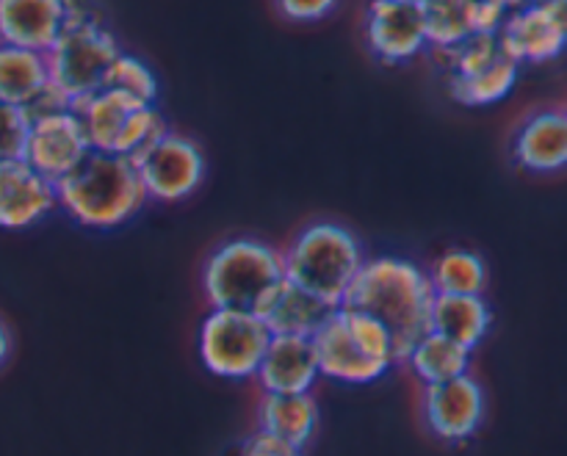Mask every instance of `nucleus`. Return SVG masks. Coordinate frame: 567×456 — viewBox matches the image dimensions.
<instances>
[{
	"label": "nucleus",
	"mask_w": 567,
	"mask_h": 456,
	"mask_svg": "<svg viewBox=\"0 0 567 456\" xmlns=\"http://www.w3.org/2000/svg\"><path fill=\"white\" fill-rule=\"evenodd\" d=\"M9 354H11V332H9V327L0 321V365L9 360Z\"/></svg>",
	"instance_id": "nucleus-32"
},
{
	"label": "nucleus",
	"mask_w": 567,
	"mask_h": 456,
	"mask_svg": "<svg viewBox=\"0 0 567 456\" xmlns=\"http://www.w3.org/2000/svg\"><path fill=\"white\" fill-rule=\"evenodd\" d=\"M48 86L50 72L42 53L0 44V103L25 108Z\"/></svg>",
	"instance_id": "nucleus-21"
},
{
	"label": "nucleus",
	"mask_w": 567,
	"mask_h": 456,
	"mask_svg": "<svg viewBox=\"0 0 567 456\" xmlns=\"http://www.w3.org/2000/svg\"><path fill=\"white\" fill-rule=\"evenodd\" d=\"M105 89H116V92L127 94V97L138 100V103L155 105V97H158V77H155V72L142 59H136L131 53H120V59L111 66Z\"/></svg>",
	"instance_id": "nucleus-26"
},
{
	"label": "nucleus",
	"mask_w": 567,
	"mask_h": 456,
	"mask_svg": "<svg viewBox=\"0 0 567 456\" xmlns=\"http://www.w3.org/2000/svg\"><path fill=\"white\" fill-rule=\"evenodd\" d=\"M258 421L264 435L275 437L291 452L302 454L319 426V404L313 393L302 396H264L258 407Z\"/></svg>",
	"instance_id": "nucleus-19"
},
{
	"label": "nucleus",
	"mask_w": 567,
	"mask_h": 456,
	"mask_svg": "<svg viewBox=\"0 0 567 456\" xmlns=\"http://www.w3.org/2000/svg\"><path fill=\"white\" fill-rule=\"evenodd\" d=\"M89 153H92V147H89L81 116L66 108L48 116H39V120L31 122L22 160L55 186Z\"/></svg>",
	"instance_id": "nucleus-10"
},
{
	"label": "nucleus",
	"mask_w": 567,
	"mask_h": 456,
	"mask_svg": "<svg viewBox=\"0 0 567 456\" xmlns=\"http://www.w3.org/2000/svg\"><path fill=\"white\" fill-rule=\"evenodd\" d=\"M280 258L282 277L332 310L341 308L360 266L365 263L358 236L336 221L302 227Z\"/></svg>",
	"instance_id": "nucleus-3"
},
{
	"label": "nucleus",
	"mask_w": 567,
	"mask_h": 456,
	"mask_svg": "<svg viewBox=\"0 0 567 456\" xmlns=\"http://www.w3.org/2000/svg\"><path fill=\"white\" fill-rule=\"evenodd\" d=\"M421 413L437 441H468L485 418V391L471 374L430 385L421 393Z\"/></svg>",
	"instance_id": "nucleus-11"
},
{
	"label": "nucleus",
	"mask_w": 567,
	"mask_h": 456,
	"mask_svg": "<svg viewBox=\"0 0 567 456\" xmlns=\"http://www.w3.org/2000/svg\"><path fill=\"white\" fill-rule=\"evenodd\" d=\"M255 380L264 396H302L319 382V360L313 341L297 335H271Z\"/></svg>",
	"instance_id": "nucleus-13"
},
{
	"label": "nucleus",
	"mask_w": 567,
	"mask_h": 456,
	"mask_svg": "<svg viewBox=\"0 0 567 456\" xmlns=\"http://www.w3.org/2000/svg\"><path fill=\"white\" fill-rule=\"evenodd\" d=\"M493 324L491 304L482 297H443L435 293L430 310V332L474 352Z\"/></svg>",
	"instance_id": "nucleus-18"
},
{
	"label": "nucleus",
	"mask_w": 567,
	"mask_h": 456,
	"mask_svg": "<svg viewBox=\"0 0 567 456\" xmlns=\"http://www.w3.org/2000/svg\"><path fill=\"white\" fill-rule=\"evenodd\" d=\"M330 313L332 308L305 293L286 277L277 286H271L252 308V315L269 330V335L297 338H313Z\"/></svg>",
	"instance_id": "nucleus-17"
},
{
	"label": "nucleus",
	"mask_w": 567,
	"mask_h": 456,
	"mask_svg": "<svg viewBox=\"0 0 567 456\" xmlns=\"http://www.w3.org/2000/svg\"><path fill=\"white\" fill-rule=\"evenodd\" d=\"M120 53L122 48L116 37L97 17L70 6L59 39L44 53L50 86L59 89L72 108L81 100L92 97L94 92L105 89L111 66L120 59Z\"/></svg>",
	"instance_id": "nucleus-5"
},
{
	"label": "nucleus",
	"mask_w": 567,
	"mask_h": 456,
	"mask_svg": "<svg viewBox=\"0 0 567 456\" xmlns=\"http://www.w3.org/2000/svg\"><path fill=\"white\" fill-rule=\"evenodd\" d=\"M310 341L319 376L343 385H371L396 365L391 332L358 310L336 308Z\"/></svg>",
	"instance_id": "nucleus-4"
},
{
	"label": "nucleus",
	"mask_w": 567,
	"mask_h": 456,
	"mask_svg": "<svg viewBox=\"0 0 567 456\" xmlns=\"http://www.w3.org/2000/svg\"><path fill=\"white\" fill-rule=\"evenodd\" d=\"M404 363L413 369L419 382L424 387L441 385V382L457 380V376L471 374V352L457 346V343L446 341V338L426 332L424 338L413 343Z\"/></svg>",
	"instance_id": "nucleus-22"
},
{
	"label": "nucleus",
	"mask_w": 567,
	"mask_h": 456,
	"mask_svg": "<svg viewBox=\"0 0 567 456\" xmlns=\"http://www.w3.org/2000/svg\"><path fill=\"white\" fill-rule=\"evenodd\" d=\"M28 131H31V120L25 108L0 103V160H22Z\"/></svg>",
	"instance_id": "nucleus-28"
},
{
	"label": "nucleus",
	"mask_w": 567,
	"mask_h": 456,
	"mask_svg": "<svg viewBox=\"0 0 567 456\" xmlns=\"http://www.w3.org/2000/svg\"><path fill=\"white\" fill-rule=\"evenodd\" d=\"M432 291L443 297H482L487 286V263L471 249H449L426 271Z\"/></svg>",
	"instance_id": "nucleus-23"
},
{
	"label": "nucleus",
	"mask_w": 567,
	"mask_h": 456,
	"mask_svg": "<svg viewBox=\"0 0 567 456\" xmlns=\"http://www.w3.org/2000/svg\"><path fill=\"white\" fill-rule=\"evenodd\" d=\"M449 61V72L452 77H471L476 72L487 70L493 61L502 59V44L498 37H468L460 48L441 53Z\"/></svg>",
	"instance_id": "nucleus-27"
},
{
	"label": "nucleus",
	"mask_w": 567,
	"mask_h": 456,
	"mask_svg": "<svg viewBox=\"0 0 567 456\" xmlns=\"http://www.w3.org/2000/svg\"><path fill=\"white\" fill-rule=\"evenodd\" d=\"M280 6L282 14L293 22H313L321 20V17L332 14L336 3L332 0H282Z\"/></svg>",
	"instance_id": "nucleus-30"
},
{
	"label": "nucleus",
	"mask_w": 567,
	"mask_h": 456,
	"mask_svg": "<svg viewBox=\"0 0 567 456\" xmlns=\"http://www.w3.org/2000/svg\"><path fill=\"white\" fill-rule=\"evenodd\" d=\"M55 205L53 183L25 160H0V230H28Z\"/></svg>",
	"instance_id": "nucleus-14"
},
{
	"label": "nucleus",
	"mask_w": 567,
	"mask_h": 456,
	"mask_svg": "<svg viewBox=\"0 0 567 456\" xmlns=\"http://www.w3.org/2000/svg\"><path fill=\"white\" fill-rule=\"evenodd\" d=\"M518 70L520 66L513 59L502 55V59L493 61L487 70L476 72V75L449 77V92H452L457 103L471 105V108L502 103V100L509 97L515 83H518Z\"/></svg>",
	"instance_id": "nucleus-24"
},
{
	"label": "nucleus",
	"mask_w": 567,
	"mask_h": 456,
	"mask_svg": "<svg viewBox=\"0 0 567 456\" xmlns=\"http://www.w3.org/2000/svg\"><path fill=\"white\" fill-rule=\"evenodd\" d=\"M280 280V252L271 243L249 236L227 238L203 266V293L214 310L252 313L260 297Z\"/></svg>",
	"instance_id": "nucleus-6"
},
{
	"label": "nucleus",
	"mask_w": 567,
	"mask_h": 456,
	"mask_svg": "<svg viewBox=\"0 0 567 456\" xmlns=\"http://www.w3.org/2000/svg\"><path fill=\"white\" fill-rule=\"evenodd\" d=\"M509 14V3L502 0H468V28L471 37H498L504 20Z\"/></svg>",
	"instance_id": "nucleus-29"
},
{
	"label": "nucleus",
	"mask_w": 567,
	"mask_h": 456,
	"mask_svg": "<svg viewBox=\"0 0 567 456\" xmlns=\"http://www.w3.org/2000/svg\"><path fill=\"white\" fill-rule=\"evenodd\" d=\"M371 53L385 64H402L426 48L421 0H377L365 17Z\"/></svg>",
	"instance_id": "nucleus-12"
},
{
	"label": "nucleus",
	"mask_w": 567,
	"mask_h": 456,
	"mask_svg": "<svg viewBox=\"0 0 567 456\" xmlns=\"http://www.w3.org/2000/svg\"><path fill=\"white\" fill-rule=\"evenodd\" d=\"M567 42V6L563 0L554 3H532L509 11L498 31V44L515 64H543L563 55Z\"/></svg>",
	"instance_id": "nucleus-9"
},
{
	"label": "nucleus",
	"mask_w": 567,
	"mask_h": 456,
	"mask_svg": "<svg viewBox=\"0 0 567 456\" xmlns=\"http://www.w3.org/2000/svg\"><path fill=\"white\" fill-rule=\"evenodd\" d=\"M133 166L147 199L158 203H181L192 197L205 177L203 149L192 138L172 131H166Z\"/></svg>",
	"instance_id": "nucleus-8"
},
{
	"label": "nucleus",
	"mask_w": 567,
	"mask_h": 456,
	"mask_svg": "<svg viewBox=\"0 0 567 456\" xmlns=\"http://www.w3.org/2000/svg\"><path fill=\"white\" fill-rule=\"evenodd\" d=\"M241 456H302L297 452H291L288 446H282L280 441H275V437L264 435V432H258V435H252L247 441V446H244V454Z\"/></svg>",
	"instance_id": "nucleus-31"
},
{
	"label": "nucleus",
	"mask_w": 567,
	"mask_h": 456,
	"mask_svg": "<svg viewBox=\"0 0 567 456\" xmlns=\"http://www.w3.org/2000/svg\"><path fill=\"white\" fill-rule=\"evenodd\" d=\"M513 160L532 175H554L567 164L565 108H540L520 122L513 138Z\"/></svg>",
	"instance_id": "nucleus-15"
},
{
	"label": "nucleus",
	"mask_w": 567,
	"mask_h": 456,
	"mask_svg": "<svg viewBox=\"0 0 567 456\" xmlns=\"http://www.w3.org/2000/svg\"><path fill=\"white\" fill-rule=\"evenodd\" d=\"M271 335L252 313L210 310L199 327L197 352L205 371L219 380H252Z\"/></svg>",
	"instance_id": "nucleus-7"
},
{
	"label": "nucleus",
	"mask_w": 567,
	"mask_h": 456,
	"mask_svg": "<svg viewBox=\"0 0 567 456\" xmlns=\"http://www.w3.org/2000/svg\"><path fill=\"white\" fill-rule=\"evenodd\" d=\"M70 3L59 0H0V44L48 53L66 22Z\"/></svg>",
	"instance_id": "nucleus-16"
},
{
	"label": "nucleus",
	"mask_w": 567,
	"mask_h": 456,
	"mask_svg": "<svg viewBox=\"0 0 567 456\" xmlns=\"http://www.w3.org/2000/svg\"><path fill=\"white\" fill-rule=\"evenodd\" d=\"M426 44L437 53L460 48L471 37L468 0H421Z\"/></svg>",
	"instance_id": "nucleus-25"
},
{
	"label": "nucleus",
	"mask_w": 567,
	"mask_h": 456,
	"mask_svg": "<svg viewBox=\"0 0 567 456\" xmlns=\"http://www.w3.org/2000/svg\"><path fill=\"white\" fill-rule=\"evenodd\" d=\"M138 105L144 103L116 92V89H100V92H94L92 97L72 105L70 111L81 116L83 131H86V138H89V147L97 149V153H114L116 138H120L127 116H131Z\"/></svg>",
	"instance_id": "nucleus-20"
},
{
	"label": "nucleus",
	"mask_w": 567,
	"mask_h": 456,
	"mask_svg": "<svg viewBox=\"0 0 567 456\" xmlns=\"http://www.w3.org/2000/svg\"><path fill=\"white\" fill-rule=\"evenodd\" d=\"M55 203L89 230H114L147 205L136 166L114 153H92L55 183Z\"/></svg>",
	"instance_id": "nucleus-2"
},
{
	"label": "nucleus",
	"mask_w": 567,
	"mask_h": 456,
	"mask_svg": "<svg viewBox=\"0 0 567 456\" xmlns=\"http://www.w3.org/2000/svg\"><path fill=\"white\" fill-rule=\"evenodd\" d=\"M432 299L435 291L419 263L382 255L360 266L341 308L380 321L391 332L396 363H404L413 343L430 332Z\"/></svg>",
	"instance_id": "nucleus-1"
}]
</instances>
